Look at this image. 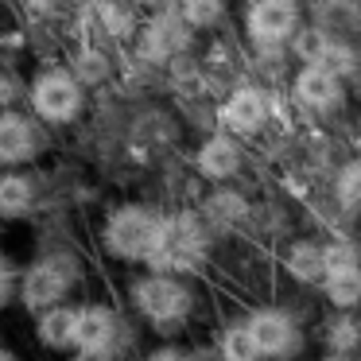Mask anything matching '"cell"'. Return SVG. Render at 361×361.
Segmentation results:
<instances>
[{
    "instance_id": "cell-1",
    "label": "cell",
    "mask_w": 361,
    "mask_h": 361,
    "mask_svg": "<svg viewBox=\"0 0 361 361\" xmlns=\"http://www.w3.org/2000/svg\"><path fill=\"white\" fill-rule=\"evenodd\" d=\"M167 229V214H159L148 202H117L102 218L97 245L117 264H152L159 241Z\"/></svg>"
},
{
    "instance_id": "cell-2",
    "label": "cell",
    "mask_w": 361,
    "mask_h": 361,
    "mask_svg": "<svg viewBox=\"0 0 361 361\" xmlns=\"http://www.w3.org/2000/svg\"><path fill=\"white\" fill-rule=\"evenodd\" d=\"M86 280L82 257L74 249H39L24 260V280H20V311L39 314L47 307L71 303L74 291Z\"/></svg>"
},
{
    "instance_id": "cell-3",
    "label": "cell",
    "mask_w": 361,
    "mask_h": 361,
    "mask_svg": "<svg viewBox=\"0 0 361 361\" xmlns=\"http://www.w3.org/2000/svg\"><path fill=\"white\" fill-rule=\"evenodd\" d=\"M27 109L55 133L71 128L86 113V86L66 63H39L27 74Z\"/></svg>"
},
{
    "instance_id": "cell-4",
    "label": "cell",
    "mask_w": 361,
    "mask_h": 361,
    "mask_svg": "<svg viewBox=\"0 0 361 361\" xmlns=\"http://www.w3.org/2000/svg\"><path fill=\"white\" fill-rule=\"evenodd\" d=\"M128 299H133L136 314L159 334H175V326L190 319L195 311V291L171 272H144L128 283Z\"/></svg>"
},
{
    "instance_id": "cell-5",
    "label": "cell",
    "mask_w": 361,
    "mask_h": 361,
    "mask_svg": "<svg viewBox=\"0 0 361 361\" xmlns=\"http://www.w3.org/2000/svg\"><path fill=\"white\" fill-rule=\"evenodd\" d=\"M51 148V128L32 109L0 113V171L35 167Z\"/></svg>"
},
{
    "instance_id": "cell-6",
    "label": "cell",
    "mask_w": 361,
    "mask_h": 361,
    "mask_svg": "<svg viewBox=\"0 0 361 361\" xmlns=\"http://www.w3.org/2000/svg\"><path fill=\"white\" fill-rule=\"evenodd\" d=\"M206 260V237L198 229L195 214H167V229H164V241H159L156 257H152V272H195L198 264Z\"/></svg>"
},
{
    "instance_id": "cell-7",
    "label": "cell",
    "mask_w": 361,
    "mask_h": 361,
    "mask_svg": "<svg viewBox=\"0 0 361 361\" xmlns=\"http://www.w3.org/2000/svg\"><path fill=\"white\" fill-rule=\"evenodd\" d=\"M121 338H125V322H121L117 307L105 303V299H82L78 303V350L82 353H113L117 357Z\"/></svg>"
},
{
    "instance_id": "cell-8",
    "label": "cell",
    "mask_w": 361,
    "mask_h": 361,
    "mask_svg": "<svg viewBox=\"0 0 361 361\" xmlns=\"http://www.w3.org/2000/svg\"><path fill=\"white\" fill-rule=\"evenodd\" d=\"M43 206V179L35 167L0 171V226H24Z\"/></svg>"
},
{
    "instance_id": "cell-9",
    "label": "cell",
    "mask_w": 361,
    "mask_h": 361,
    "mask_svg": "<svg viewBox=\"0 0 361 361\" xmlns=\"http://www.w3.org/2000/svg\"><path fill=\"white\" fill-rule=\"evenodd\" d=\"M32 342L51 357H71L78 350V303H59L32 314Z\"/></svg>"
},
{
    "instance_id": "cell-10",
    "label": "cell",
    "mask_w": 361,
    "mask_h": 361,
    "mask_svg": "<svg viewBox=\"0 0 361 361\" xmlns=\"http://www.w3.org/2000/svg\"><path fill=\"white\" fill-rule=\"evenodd\" d=\"M249 35L264 47H276V43L291 39L299 24V8L295 0H252L249 4Z\"/></svg>"
},
{
    "instance_id": "cell-11",
    "label": "cell",
    "mask_w": 361,
    "mask_h": 361,
    "mask_svg": "<svg viewBox=\"0 0 361 361\" xmlns=\"http://www.w3.org/2000/svg\"><path fill=\"white\" fill-rule=\"evenodd\" d=\"M187 32H190V27L183 24V16H171V12H164V16H152L148 24L140 27L136 51H140L144 63H167L175 51H183Z\"/></svg>"
},
{
    "instance_id": "cell-12",
    "label": "cell",
    "mask_w": 361,
    "mask_h": 361,
    "mask_svg": "<svg viewBox=\"0 0 361 361\" xmlns=\"http://www.w3.org/2000/svg\"><path fill=\"white\" fill-rule=\"evenodd\" d=\"M295 97L307 105V109H334L342 102V82L338 74H330L326 66L319 63H307L303 71L295 74Z\"/></svg>"
},
{
    "instance_id": "cell-13",
    "label": "cell",
    "mask_w": 361,
    "mask_h": 361,
    "mask_svg": "<svg viewBox=\"0 0 361 361\" xmlns=\"http://www.w3.org/2000/svg\"><path fill=\"white\" fill-rule=\"evenodd\" d=\"M249 330H252V338H257V350L268 353V357H280V353H288L291 345H295V326H291V319L283 311H272V307L252 311Z\"/></svg>"
},
{
    "instance_id": "cell-14",
    "label": "cell",
    "mask_w": 361,
    "mask_h": 361,
    "mask_svg": "<svg viewBox=\"0 0 361 361\" xmlns=\"http://www.w3.org/2000/svg\"><path fill=\"white\" fill-rule=\"evenodd\" d=\"M264 113H268L264 94L252 90V86H241L226 97V105H221V125H226L229 133H257V128L264 125Z\"/></svg>"
},
{
    "instance_id": "cell-15",
    "label": "cell",
    "mask_w": 361,
    "mask_h": 361,
    "mask_svg": "<svg viewBox=\"0 0 361 361\" xmlns=\"http://www.w3.org/2000/svg\"><path fill=\"white\" fill-rule=\"evenodd\" d=\"M195 164L206 179H229V175H237V167H241V152H237V144L229 140L226 133H218L198 148Z\"/></svg>"
},
{
    "instance_id": "cell-16",
    "label": "cell",
    "mask_w": 361,
    "mask_h": 361,
    "mask_svg": "<svg viewBox=\"0 0 361 361\" xmlns=\"http://www.w3.org/2000/svg\"><path fill=\"white\" fill-rule=\"evenodd\" d=\"M71 66L74 74H78V82L86 90H94V86H102L105 78L113 74V66H109V55H105L102 47H94V43H78L74 47V55H71Z\"/></svg>"
},
{
    "instance_id": "cell-17",
    "label": "cell",
    "mask_w": 361,
    "mask_h": 361,
    "mask_svg": "<svg viewBox=\"0 0 361 361\" xmlns=\"http://www.w3.org/2000/svg\"><path fill=\"white\" fill-rule=\"evenodd\" d=\"M20 280H24V260L0 245V314L20 303Z\"/></svg>"
},
{
    "instance_id": "cell-18",
    "label": "cell",
    "mask_w": 361,
    "mask_h": 361,
    "mask_svg": "<svg viewBox=\"0 0 361 361\" xmlns=\"http://www.w3.org/2000/svg\"><path fill=\"white\" fill-rule=\"evenodd\" d=\"M218 350H221V361H257V338H252V330H249V322L245 326H229V330H221V342H218Z\"/></svg>"
},
{
    "instance_id": "cell-19",
    "label": "cell",
    "mask_w": 361,
    "mask_h": 361,
    "mask_svg": "<svg viewBox=\"0 0 361 361\" xmlns=\"http://www.w3.org/2000/svg\"><path fill=\"white\" fill-rule=\"evenodd\" d=\"M288 272L295 276V280H319V276H326V264H322V249L311 241H299L295 249L288 252Z\"/></svg>"
},
{
    "instance_id": "cell-20",
    "label": "cell",
    "mask_w": 361,
    "mask_h": 361,
    "mask_svg": "<svg viewBox=\"0 0 361 361\" xmlns=\"http://www.w3.org/2000/svg\"><path fill=\"white\" fill-rule=\"evenodd\" d=\"M326 299H330L334 307H353V303H361V268H350V272L326 276Z\"/></svg>"
},
{
    "instance_id": "cell-21",
    "label": "cell",
    "mask_w": 361,
    "mask_h": 361,
    "mask_svg": "<svg viewBox=\"0 0 361 361\" xmlns=\"http://www.w3.org/2000/svg\"><path fill=\"white\" fill-rule=\"evenodd\" d=\"M27 109V78L16 66H0V113Z\"/></svg>"
},
{
    "instance_id": "cell-22",
    "label": "cell",
    "mask_w": 361,
    "mask_h": 361,
    "mask_svg": "<svg viewBox=\"0 0 361 361\" xmlns=\"http://www.w3.org/2000/svg\"><path fill=\"white\" fill-rule=\"evenodd\" d=\"M221 12H226V4L221 0H179V16L187 27H195V32H202V27H214L221 20Z\"/></svg>"
},
{
    "instance_id": "cell-23",
    "label": "cell",
    "mask_w": 361,
    "mask_h": 361,
    "mask_svg": "<svg viewBox=\"0 0 361 361\" xmlns=\"http://www.w3.org/2000/svg\"><path fill=\"white\" fill-rule=\"evenodd\" d=\"M322 264H326V276L350 272V268H357V252L345 241H338V245H330V249H322Z\"/></svg>"
},
{
    "instance_id": "cell-24",
    "label": "cell",
    "mask_w": 361,
    "mask_h": 361,
    "mask_svg": "<svg viewBox=\"0 0 361 361\" xmlns=\"http://www.w3.org/2000/svg\"><path fill=\"white\" fill-rule=\"evenodd\" d=\"M206 214H210L214 221H237L245 214V206L237 195H214L210 202H206Z\"/></svg>"
},
{
    "instance_id": "cell-25",
    "label": "cell",
    "mask_w": 361,
    "mask_h": 361,
    "mask_svg": "<svg viewBox=\"0 0 361 361\" xmlns=\"http://www.w3.org/2000/svg\"><path fill=\"white\" fill-rule=\"evenodd\" d=\"M319 66H326L330 74H338V78H342L345 71H353V55L345 47H338V43H326V47H322V55H319Z\"/></svg>"
},
{
    "instance_id": "cell-26",
    "label": "cell",
    "mask_w": 361,
    "mask_h": 361,
    "mask_svg": "<svg viewBox=\"0 0 361 361\" xmlns=\"http://www.w3.org/2000/svg\"><path fill=\"white\" fill-rule=\"evenodd\" d=\"M16 4H20V12L32 16V20H51L63 8V0H16Z\"/></svg>"
},
{
    "instance_id": "cell-27",
    "label": "cell",
    "mask_w": 361,
    "mask_h": 361,
    "mask_svg": "<svg viewBox=\"0 0 361 361\" xmlns=\"http://www.w3.org/2000/svg\"><path fill=\"white\" fill-rule=\"evenodd\" d=\"M342 198L345 202H361V164H353V167H345L342 171Z\"/></svg>"
},
{
    "instance_id": "cell-28",
    "label": "cell",
    "mask_w": 361,
    "mask_h": 361,
    "mask_svg": "<svg viewBox=\"0 0 361 361\" xmlns=\"http://www.w3.org/2000/svg\"><path fill=\"white\" fill-rule=\"evenodd\" d=\"M353 342H357V326H353V322H338L334 334H330V345L345 350V345H353Z\"/></svg>"
},
{
    "instance_id": "cell-29",
    "label": "cell",
    "mask_w": 361,
    "mask_h": 361,
    "mask_svg": "<svg viewBox=\"0 0 361 361\" xmlns=\"http://www.w3.org/2000/svg\"><path fill=\"white\" fill-rule=\"evenodd\" d=\"M144 361H190L183 350H175V345H159V350L144 353Z\"/></svg>"
},
{
    "instance_id": "cell-30",
    "label": "cell",
    "mask_w": 361,
    "mask_h": 361,
    "mask_svg": "<svg viewBox=\"0 0 361 361\" xmlns=\"http://www.w3.org/2000/svg\"><path fill=\"white\" fill-rule=\"evenodd\" d=\"M0 361H27L24 353L16 350V345H8V342H0Z\"/></svg>"
},
{
    "instance_id": "cell-31",
    "label": "cell",
    "mask_w": 361,
    "mask_h": 361,
    "mask_svg": "<svg viewBox=\"0 0 361 361\" xmlns=\"http://www.w3.org/2000/svg\"><path fill=\"white\" fill-rule=\"evenodd\" d=\"M71 361H117V357H113V353H71Z\"/></svg>"
},
{
    "instance_id": "cell-32",
    "label": "cell",
    "mask_w": 361,
    "mask_h": 361,
    "mask_svg": "<svg viewBox=\"0 0 361 361\" xmlns=\"http://www.w3.org/2000/svg\"><path fill=\"white\" fill-rule=\"evenodd\" d=\"M326 361H350V357H326Z\"/></svg>"
}]
</instances>
